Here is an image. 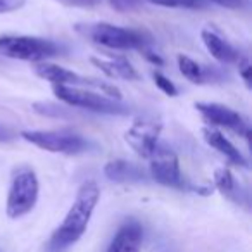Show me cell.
Here are the masks:
<instances>
[{"label":"cell","mask_w":252,"mask_h":252,"mask_svg":"<svg viewBox=\"0 0 252 252\" xmlns=\"http://www.w3.org/2000/svg\"><path fill=\"white\" fill-rule=\"evenodd\" d=\"M98 197H100V192H98V187L95 182H85L80 187L73 206L69 207L64 221L54 231L49 244H47L49 252L66 251L67 247L76 244L83 237L88 223H90L92 214L97 207Z\"/></svg>","instance_id":"1"},{"label":"cell","mask_w":252,"mask_h":252,"mask_svg":"<svg viewBox=\"0 0 252 252\" xmlns=\"http://www.w3.org/2000/svg\"><path fill=\"white\" fill-rule=\"evenodd\" d=\"M76 32L97 45L107 47L116 50L128 49H145L151 36L138 30H128L121 26L109 25V23H88V25H76Z\"/></svg>","instance_id":"2"},{"label":"cell","mask_w":252,"mask_h":252,"mask_svg":"<svg viewBox=\"0 0 252 252\" xmlns=\"http://www.w3.org/2000/svg\"><path fill=\"white\" fill-rule=\"evenodd\" d=\"M38 178L30 166H18L12 173L7 195V216L12 220L28 214L38 200Z\"/></svg>","instance_id":"3"},{"label":"cell","mask_w":252,"mask_h":252,"mask_svg":"<svg viewBox=\"0 0 252 252\" xmlns=\"http://www.w3.org/2000/svg\"><path fill=\"white\" fill-rule=\"evenodd\" d=\"M61 50L63 49L52 40L16 35L0 36V54H4L5 57H11V59L43 63L49 57L59 56Z\"/></svg>","instance_id":"4"},{"label":"cell","mask_w":252,"mask_h":252,"mask_svg":"<svg viewBox=\"0 0 252 252\" xmlns=\"http://www.w3.org/2000/svg\"><path fill=\"white\" fill-rule=\"evenodd\" d=\"M35 73L40 78L50 81L54 87H74V88H85V90H97L102 95H109V98H116V100H121V92L118 90L112 85L105 83V81H98L95 78L81 76L78 73H73L69 69H64L56 64L49 63H40L35 66Z\"/></svg>","instance_id":"5"},{"label":"cell","mask_w":252,"mask_h":252,"mask_svg":"<svg viewBox=\"0 0 252 252\" xmlns=\"http://www.w3.org/2000/svg\"><path fill=\"white\" fill-rule=\"evenodd\" d=\"M54 94L59 100L66 102L67 105L73 107L88 109V111L100 112V114H130V107L123 105L119 100L109 98L102 94L85 88H74V87H54Z\"/></svg>","instance_id":"6"},{"label":"cell","mask_w":252,"mask_h":252,"mask_svg":"<svg viewBox=\"0 0 252 252\" xmlns=\"http://www.w3.org/2000/svg\"><path fill=\"white\" fill-rule=\"evenodd\" d=\"M21 137L26 142L43 149L54 154H67L76 156L88 151L90 142L76 133H66V131H23Z\"/></svg>","instance_id":"7"},{"label":"cell","mask_w":252,"mask_h":252,"mask_svg":"<svg viewBox=\"0 0 252 252\" xmlns=\"http://www.w3.org/2000/svg\"><path fill=\"white\" fill-rule=\"evenodd\" d=\"M162 123L158 116L142 114L135 119L130 130L125 133V140L140 158L149 159L159 144Z\"/></svg>","instance_id":"8"},{"label":"cell","mask_w":252,"mask_h":252,"mask_svg":"<svg viewBox=\"0 0 252 252\" xmlns=\"http://www.w3.org/2000/svg\"><path fill=\"white\" fill-rule=\"evenodd\" d=\"M151 175L158 183L173 189H185V180L180 171L178 156L166 147L164 144H158L151 158Z\"/></svg>","instance_id":"9"},{"label":"cell","mask_w":252,"mask_h":252,"mask_svg":"<svg viewBox=\"0 0 252 252\" xmlns=\"http://www.w3.org/2000/svg\"><path fill=\"white\" fill-rule=\"evenodd\" d=\"M195 109L200 112L204 119L213 126H224L228 130H231L233 133L240 135L244 138L251 137V128L249 123L244 119V116H240L237 111L226 107L221 104H204L199 102L195 104Z\"/></svg>","instance_id":"10"},{"label":"cell","mask_w":252,"mask_h":252,"mask_svg":"<svg viewBox=\"0 0 252 252\" xmlns=\"http://www.w3.org/2000/svg\"><path fill=\"white\" fill-rule=\"evenodd\" d=\"M144 231L137 221H128L114 235L107 252H140Z\"/></svg>","instance_id":"11"},{"label":"cell","mask_w":252,"mask_h":252,"mask_svg":"<svg viewBox=\"0 0 252 252\" xmlns=\"http://www.w3.org/2000/svg\"><path fill=\"white\" fill-rule=\"evenodd\" d=\"M92 64L98 67L109 78H121V80L133 81L138 80V73L131 63L123 56H109V57H92Z\"/></svg>","instance_id":"12"},{"label":"cell","mask_w":252,"mask_h":252,"mask_svg":"<svg viewBox=\"0 0 252 252\" xmlns=\"http://www.w3.org/2000/svg\"><path fill=\"white\" fill-rule=\"evenodd\" d=\"M202 137H204V140L207 142V145H211L214 151H218L221 156H224L231 164L247 166V161H245V158L240 154V151H238L220 130H216L213 126H206V128H202Z\"/></svg>","instance_id":"13"},{"label":"cell","mask_w":252,"mask_h":252,"mask_svg":"<svg viewBox=\"0 0 252 252\" xmlns=\"http://www.w3.org/2000/svg\"><path fill=\"white\" fill-rule=\"evenodd\" d=\"M104 173L111 182H118V183L144 182V180L147 178V175H145V171L140 166L125 161V159L109 161L104 168Z\"/></svg>","instance_id":"14"},{"label":"cell","mask_w":252,"mask_h":252,"mask_svg":"<svg viewBox=\"0 0 252 252\" xmlns=\"http://www.w3.org/2000/svg\"><path fill=\"white\" fill-rule=\"evenodd\" d=\"M202 36V42L206 45V49L209 50V54L220 63H238L240 61V56L238 52L230 45L228 42H224L220 35L213 32V30H202L200 33Z\"/></svg>","instance_id":"15"},{"label":"cell","mask_w":252,"mask_h":252,"mask_svg":"<svg viewBox=\"0 0 252 252\" xmlns=\"http://www.w3.org/2000/svg\"><path fill=\"white\" fill-rule=\"evenodd\" d=\"M214 185L226 199L233 200L237 204L247 202V192L242 190V187L237 183L235 176L231 175L228 168H220L214 171Z\"/></svg>","instance_id":"16"},{"label":"cell","mask_w":252,"mask_h":252,"mask_svg":"<svg viewBox=\"0 0 252 252\" xmlns=\"http://www.w3.org/2000/svg\"><path fill=\"white\" fill-rule=\"evenodd\" d=\"M178 67L182 71V74L190 80L192 83H206V81H213V80H218L220 74H218L216 69H206L202 67L200 64H197L195 61H192L190 57L183 56L180 54L178 56Z\"/></svg>","instance_id":"17"},{"label":"cell","mask_w":252,"mask_h":252,"mask_svg":"<svg viewBox=\"0 0 252 252\" xmlns=\"http://www.w3.org/2000/svg\"><path fill=\"white\" fill-rule=\"evenodd\" d=\"M149 4L173 9H199L204 7L206 0H147Z\"/></svg>","instance_id":"18"},{"label":"cell","mask_w":252,"mask_h":252,"mask_svg":"<svg viewBox=\"0 0 252 252\" xmlns=\"http://www.w3.org/2000/svg\"><path fill=\"white\" fill-rule=\"evenodd\" d=\"M154 81H156V85H158L159 90H162L166 95H169V97H176V95H178V90H176V87L173 85V81H169L164 74H161V73L156 71Z\"/></svg>","instance_id":"19"},{"label":"cell","mask_w":252,"mask_h":252,"mask_svg":"<svg viewBox=\"0 0 252 252\" xmlns=\"http://www.w3.org/2000/svg\"><path fill=\"white\" fill-rule=\"evenodd\" d=\"M33 109H35V112H38V114H43V116H56V118H63V116H66L64 114V111H63V107H57V105H54V104H43V102H36V104H33Z\"/></svg>","instance_id":"20"},{"label":"cell","mask_w":252,"mask_h":252,"mask_svg":"<svg viewBox=\"0 0 252 252\" xmlns=\"http://www.w3.org/2000/svg\"><path fill=\"white\" fill-rule=\"evenodd\" d=\"M109 4L118 12H126V11H135V9H138L144 4V0H109Z\"/></svg>","instance_id":"21"},{"label":"cell","mask_w":252,"mask_h":252,"mask_svg":"<svg viewBox=\"0 0 252 252\" xmlns=\"http://www.w3.org/2000/svg\"><path fill=\"white\" fill-rule=\"evenodd\" d=\"M61 4L69 5V7H94V5H98L102 0H57Z\"/></svg>","instance_id":"22"},{"label":"cell","mask_w":252,"mask_h":252,"mask_svg":"<svg viewBox=\"0 0 252 252\" xmlns=\"http://www.w3.org/2000/svg\"><path fill=\"white\" fill-rule=\"evenodd\" d=\"M251 71H252V67H251V63H249L247 59L238 61V73H240V76L244 78V81H245L247 87H251Z\"/></svg>","instance_id":"23"},{"label":"cell","mask_w":252,"mask_h":252,"mask_svg":"<svg viewBox=\"0 0 252 252\" xmlns=\"http://www.w3.org/2000/svg\"><path fill=\"white\" fill-rule=\"evenodd\" d=\"M25 0H0V12H11L23 7Z\"/></svg>","instance_id":"24"},{"label":"cell","mask_w":252,"mask_h":252,"mask_svg":"<svg viewBox=\"0 0 252 252\" xmlns=\"http://www.w3.org/2000/svg\"><path fill=\"white\" fill-rule=\"evenodd\" d=\"M209 2H214V4L221 5V7H226V9H242V7H245V2H247V0H209Z\"/></svg>","instance_id":"25"},{"label":"cell","mask_w":252,"mask_h":252,"mask_svg":"<svg viewBox=\"0 0 252 252\" xmlns=\"http://www.w3.org/2000/svg\"><path fill=\"white\" fill-rule=\"evenodd\" d=\"M14 138V131L9 130L7 126L0 125V142H11Z\"/></svg>","instance_id":"26"},{"label":"cell","mask_w":252,"mask_h":252,"mask_svg":"<svg viewBox=\"0 0 252 252\" xmlns=\"http://www.w3.org/2000/svg\"><path fill=\"white\" fill-rule=\"evenodd\" d=\"M145 57H147L149 61H152V63H154V64H159V66H161V64H162L161 57H159V56H154V54L149 52V50H145Z\"/></svg>","instance_id":"27"}]
</instances>
